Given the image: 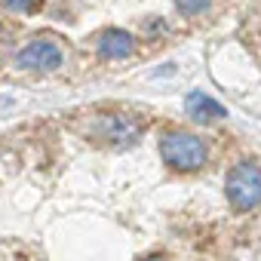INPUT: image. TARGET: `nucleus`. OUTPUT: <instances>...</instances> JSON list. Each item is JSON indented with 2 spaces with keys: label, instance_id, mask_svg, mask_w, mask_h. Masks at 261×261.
<instances>
[{
  "label": "nucleus",
  "instance_id": "obj_7",
  "mask_svg": "<svg viewBox=\"0 0 261 261\" xmlns=\"http://www.w3.org/2000/svg\"><path fill=\"white\" fill-rule=\"evenodd\" d=\"M4 7L16 16H34L37 10H43V0H4Z\"/></svg>",
  "mask_w": 261,
  "mask_h": 261
},
{
  "label": "nucleus",
  "instance_id": "obj_9",
  "mask_svg": "<svg viewBox=\"0 0 261 261\" xmlns=\"http://www.w3.org/2000/svg\"><path fill=\"white\" fill-rule=\"evenodd\" d=\"M142 261H169V258H166V255H160V252H154V255H145Z\"/></svg>",
  "mask_w": 261,
  "mask_h": 261
},
{
  "label": "nucleus",
  "instance_id": "obj_5",
  "mask_svg": "<svg viewBox=\"0 0 261 261\" xmlns=\"http://www.w3.org/2000/svg\"><path fill=\"white\" fill-rule=\"evenodd\" d=\"M185 108H188V117L194 120V123H215V120H224L227 117V111H224V105L221 101H215L212 95H206L203 89H194V92H188V98H185Z\"/></svg>",
  "mask_w": 261,
  "mask_h": 261
},
{
  "label": "nucleus",
  "instance_id": "obj_6",
  "mask_svg": "<svg viewBox=\"0 0 261 261\" xmlns=\"http://www.w3.org/2000/svg\"><path fill=\"white\" fill-rule=\"evenodd\" d=\"M133 53H136V37L129 34V31H123V28H108V31L98 34V56H101V59L117 62V59H129Z\"/></svg>",
  "mask_w": 261,
  "mask_h": 261
},
{
  "label": "nucleus",
  "instance_id": "obj_4",
  "mask_svg": "<svg viewBox=\"0 0 261 261\" xmlns=\"http://www.w3.org/2000/svg\"><path fill=\"white\" fill-rule=\"evenodd\" d=\"M62 62H65V53L59 49V43H53V40H31L19 56H16V68H22V71H37V74H53V71H59L62 68Z\"/></svg>",
  "mask_w": 261,
  "mask_h": 261
},
{
  "label": "nucleus",
  "instance_id": "obj_1",
  "mask_svg": "<svg viewBox=\"0 0 261 261\" xmlns=\"http://www.w3.org/2000/svg\"><path fill=\"white\" fill-rule=\"evenodd\" d=\"M160 157L175 172H200L209 160V148L200 136L185 129H169L160 136Z\"/></svg>",
  "mask_w": 261,
  "mask_h": 261
},
{
  "label": "nucleus",
  "instance_id": "obj_2",
  "mask_svg": "<svg viewBox=\"0 0 261 261\" xmlns=\"http://www.w3.org/2000/svg\"><path fill=\"white\" fill-rule=\"evenodd\" d=\"M224 191H227V203L237 212H252L261 203V166L255 160L237 163L224 178Z\"/></svg>",
  "mask_w": 261,
  "mask_h": 261
},
{
  "label": "nucleus",
  "instance_id": "obj_3",
  "mask_svg": "<svg viewBox=\"0 0 261 261\" xmlns=\"http://www.w3.org/2000/svg\"><path fill=\"white\" fill-rule=\"evenodd\" d=\"M142 133H145V123H142V117H136V114L117 111V114H105V117L98 120V139H105V142L114 145V148H129V145H136V142L142 139Z\"/></svg>",
  "mask_w": 261,
  "mask_h": 261
},
{
  "label": "nucleus",
  "instance_id": "obj_8",
  "mask_svg": "<svg viewBox=\"0 0 261 261\" xmlns=\"http://www.w3.org/2000/svg\"><path fill=\"white\" fill-rule=\"evenodd\" d=\"M212 0H175V7L181 16H197V13H206Z\"/></svg>",
  "mask_w": 261,
  "mask_h": 261
}]
</instances>
